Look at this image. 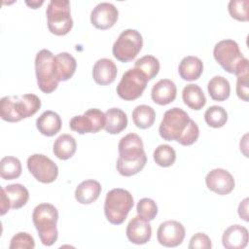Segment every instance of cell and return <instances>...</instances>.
Returning <instances> with one entry per match:
<instances>
[{
	"mask_svg": "<svg viewBox=\"0 0 249 249\" xmlns=\"http://www.w3.org/2000/svg\"><path fill=\"white\" fill-rule=\"evenodd\" d=\"M48 28L51 33L63 36L70 32L73 27V19L68 0H52L49 2L47 11Z\"/></svg>",
	"mask_w": 249,
	"mask_h": 249,
	"instance_id": "obj_6",
	"label": "cell"
},
{
	"mask_svg": "<svg viewBox=\"0 0 249 249\" xmlns=\"http://www.w3.org/2000/svg\"><path fill=\"white\" fill-rule=\"evenodd\" d=\"M213 55L222 68L231 74L235 73L238 65L244 59L238 44L231 39H226L218 42L214 46Z\"/></svg>",
	"mask_w": 249,
	"mask_h": 249,
	"instance_id": "obj_10",
	"label": "cell"
},
{
	"mask_svg": "<svg viewBox=\"0 0 249 249\" xmlns=\"http://www.w3.org/2000/svg\"><path fill=\"white\" fill-rule=\"evenodd\" d=\"M182 98L184 103L193 110H200L206 103L205 95L199 86L189 84L182 90Z\"/></svg>",
	"mask_w": 249,
	"mask_h": 249,
	"instance_id": "obj_26",
	"label": "cell"
},
{
	"mask_svg": "<svg viewBox=\"0 0 249 249\" xmlns=\"http://www.w3.org/2000/svg\"><path fill=\"white\" fill-rule=\"evenodd\" d=\"M136 211L138 215L148 219L149 221H152L156 218L158 214V206L152 198L144 197L138 201Z\"/></svg>",
	"mask_w": 249,
	"mask_h": 249,
	"instance_id": "obj_36",
	"label": "cell"
},
{
	"mask_svg": "<svg viewBox=\"0 0 249 249\" xmlns=\"http://www.w3.org/2000/svg\"><path fill=\"white\" fill-rule=\"evenodd\" d=\"M153 158L158 165L161 167H168L175 162L176 153L171 146L167 144H161L155 149Z\"/></svg>",
	"mask_w": 249,
	"mask_h": 249,
	"instance_id": "obj_33",
	"label": "cell"
},
{
	"mask_svg": "<svg viewBox=\"0 0 249 249\" xmlns=\"http://www.w3.org/2000/svg\"><path fill=\"white\" fill-rule=\"evenodd\" d=\"M156 119L155 110L148 105H138L132 111V120L134 124L141 128L146 129L151 127Z\"/></svg>",
	"mask_w": 249,
	"mask_h": 249,
	"instance_id": "obj_30",
	"label": "cell"
},
{
	"mask_svg": "<svg viewBox=\"0 0 249 249\" xmlns=\"http://www.w3.org/2000/svg\"><path fill=\"white\" fill-rule=\"evenodd\" d=\"M207 188L220 196L229 195L234 189L233 176L226 169L215 168L209 171L205 177Z\"/></svg>",
	"mask_w": 249,
	"mask_h": 249,
	"instance_id": "obj_14",
	"label": "cell"
},
{
	"mask_svg": "<svg viewBox=\"0 0 249 249\" xmlns=\"http://www.w3.org/2000/svg\"><path fill=\"white\" fill-rule=\"evenodd\" d=\"M104 129L110 134H118L122 132L127 125V116L120 108H110L105 112Z\"/></svg>",
	"mask_w": 249,
	"mask_h": 249,
	"instance_id": "obj_24",
	"label": "cell"
},
{
	"mask_svg": "<svg viewBox=\"0 0 249 249\" xmlns=\"http://www.w3.org/2000/svg\"><path fill=\"white\" fill-rule=\"evenodd\" d=\"M32 220L42 244L45 246L54 244L58 236L57 209L51 203H40L33 210Z\"/></svg>",
	"mask_w": 249,
	"mask_h": 249,
	"instance_id": "obj_4",
	"label": "cell"
},
{
	"mask_svg": "<svg viewBox=\"0 0 249 249\" xmlns=\"http://www.w3.org/2000/svg\"><path fill=\"white\" fill-rule=\"evenodd\" d=\"M105 122V113L97 108H91L83 115L73 117L69 122V126L79 134L96 133L104 128Z\"/></svg>",
	"mask_w": 249,
	"mask_h": 249,
	"instance_id": "obj_11",
	"label": "cell"
},
{
	"mask_svg": "<svg viewBox=\"0 0 249 249\" xmlns=\"http://www.w3.org/2000/svg\"><path fill=\"white\" fill-rule=\"evenodd\" d=\"M21 174L20 160L12 156L4 157L0 160V176L4 180H14Z\"/></svg>",
	"mask_w": 249,
	"mask_h": 249,
	"instance_id": "obj_31",
	"label": "cell"
},
{
	"mask_svg": "<svg viewBox=\"0 0 249 249\" xmlns=\"http://www.w3.org/2000/svg\"><path fill=\"white\" fill-rule=\"evenodd\" d=\"M55 75L58 82L69 80L75 73L77 61L69 53H59L54 56Z\"/></svg>",
	"mask_w": 249,
	"mask_h": 249,
	"instance_id": "obj_22",
	"label": "cell"
},
{
	"mask_svg": "<svg viewBox=\"0 0 249 249\" xmlns=\"http://www.w3.org/2000/svg\"><path fill=\"white\" fill-rule=\"evenodd\" d=\"M25 3H26V5H28L32 9H37V8H39L44 3V1L43 0H41V1H31V2L26 1Z\"/></svg>",
	"mask_w": 249,
	"mask_h": 249,
	"instance_id": "obj_41",
	"label": "cell"
},
{
	"mask_svg": "<svg viewBox=\"0 0 249 249\" xmlns=\"http://www.w3.org/2000/svg\"><path fill=\"white\" fill-rule=\"evenodd\" d=\"M236 94L243 101L249 100V61L246 57L240 62L235 73Z\"/></svg>",
	"mask_w": 249,
	"mask_h": 249,
	"instance_id": "obj_27",
	"label": "cell"
},
{
	"mask_svg": "<svg viewBox=\"0 0 249 249\" xmlns=\"http://www.w3.org/2000/svg\"><path fill=\"white\" fill-rule=\"evenodd\" d=\"M185 234V228L180 222L169 220L160 225L157 238L159 243L165 247H176L183 242Z\"/></svg>",
	"mask_w": 249,
	"mask_h": 249,
	"instance_id": "obj_13",
	"label": "cell"
},
{
	"mask_svg": "<svg viewBox=\"0 0 249 249\" xmlns=\"http://www.w3.org/2000/svg\"><path fill=\"white\" fill-rule=\"evenodd\" d=\"M248 198H244L238 205V215L245 222H248Z\"/></svg>",
	"mask_w": 249,
	"mask_h": 249,
	"instance_id": "obj_39",
	"label": "cell"
},
{
	"mask_svg": "<svg viewBox=\"0 0 249 249\" xmlns=\"http://www.w3.org/2000/svg\"><path fill=\"white\" fill-rule=\"evenodd\" d=\"M209 96L216 101H225L230 97L231 86L229 81L223 76H214L207 85Z\"/></svg>",
	"mask_w": 249,
	"mask_h": 249,
	"instance_id": "obj_28",
	"label": "cell"
},
{
	"mask_svg": "<svg viewBox=\"0 0 249 249\" xmlns=\"http://www.w3.org/2000/svg\"><path fill=\"white\" fill-rule=\"evenodd\" d=\"M127 239L137 245L150 241L152 236V227L150 221L140 215L133 217L127 224L125 231Z\"/></svg>",
	"mask_w": 249,
	"mask_h": 249,
	"instance_id": "obj_16",
	"label": "cell"
},
{
	"mask_svg": "<svg viewBox=\"0 0 249 249\" xmlns=\"http://www.w3.org/2000/svg\"><path fill=\"white\" fill-rule=\"evenodd\" d=\"M101 185L93 179L85 180L80 183L75 190V198L81 204H90L100 196Z\"/></svg>",
	"mask_w": 249,
	"mask_h": 249,
	"instance_id": "obj_20",
	"label": "cell"
},
{
	"mask_svg": "<svg viewBox=\"0 0 249 249\" xmlns=\"http://www.w3.org/2000/svg\"><path fill=\"white\" fill-rule=\"evenodd\" d=\"M223 246L227 249H242L248 244V231L240 225L230 226L222 236Z\"/></svg>",
	"mask_w": 249,
	"mask_h": 249,
	"instance_id": "obj_19",
	"label": "cell"
},
{
	"mask_svg": "<svg viewBox=\"0 0 249 249\" xmlns=\"http://www.w3.org/2000/svg\"><path fill=\"white\" fill-rule=\"evenodd\" d=\"M204 120L209 126L219 128L226 124L228 121V113L222 106L213 105L205 111Z\"/></svg>",
	"mask_w": 249,
	"mask_h": 249,
	"instance_id": "obj_32",
	"label": "cell"
},
{
	"mask_svg": "<svg viewBox=\"0 0 249 249\" xmlns=\"http://www.w3.org/2000/svg\"><path fill=\"white\" fill-rule=\"evenodd\" d=\"M11 208V205H10V201L5 194V191H4V188L2 187L1 188V211H0V214L1 215H4L6 214L9 209Z\"/></svg>",
	"mask_w": 249,
	"mask_h": 249,
	"instance_id": "obj_40",
	"label": "cell"
},
{
	"mask_svg": "<svg viewBox=\"0 0 249 249\" xmlns=\"http://www.w3.org/2000/svg\"><path fill=\"white\" fill-rule=\"evenodd\" d=\"M117 73L118 69L115 62L109 58L98 59L92 68V78L100 86L112 84L117 77Z\"/></svg>",
	"mask_w": 249,
	"mask_h": 249,
	"instance_id": "obj_17",
	"label": "cell"
},
{
	"mask_svg": "<svg viewBox=\"0 0 249 249\" xmlns=\"http://www.w3.org/2000/svg\"><path fill=\"white\" fill-rule=\"evenodd\" d=\"M177 88L173 81L161 79L157 82L151 90L152 100L159 105H167L176 98Z\"/></svg>",
	"mask_w": 249,
	"mask_h": 249,
	"instance_id": "obj_18",
	"label": "cell"
},
{
	"mask_svg": "<svg viewBox=\"0 0 249 249\" xmlns=\"http://www.w3.org/2000/svg\"><path fill=\"white\" fill-rule=\"evenodd\" d=\"M77 150V143L75 138L70 134L59 135L53 143V154L54 156L62 160H66L74 156Z\"/></svg>",
	"mask_w": 249,
	"mask_h": 249,
	"instance_id": "obj_25",
	"label": "cell"
},
{
	"mask_svg": "<svg viewBox=\"0 0 249 249\" xmlns=\"http://www.w3.org/2000/svg\"><path fill=\"white\" fill-rule=\"evenodd\" d=\"M134 67L141 70L146 75L148 80H152L158 75L160 65L157 57L148 54L138 58L134 63Z\"/></svg>",
	"mask_w": 249,
	"mask_h": 249,
	"instance_id": "obj_34",
	"label": "cell"
},
{
	"mask_svg": "<svg viewBox=\"0 0 249 249\" xmlns=\"http://www.w3.org/2000/svg\"><path fill=\"white\" fill-rule=\"evenodd\" d=\"M40 108L41 100L33 93L4 96L0 100V117L3 121L17 123L33 116Z\"/></svg>",
	"mask_w": 249,
	"mask_h": 249,
	"instance_id": "obj_3",
	"label": "cell"
},
{
	"mask_svg": "<svg viewBox=\"0 0 249 249\" xmlns=\"http://www.w3.org/2000/svg\"><path fill=\"white\" fill-rule=\"evenodd\" d=\"M118 149L120 156L117 160V170L122 176L135 175L144 168L147 156L139 135L136 133L124 135L121 138Z\"/></svg>",
	"mask_w": 249,
	"mask_h": 249,
	"instance_id": "obj_2",
	"label": "cell"
},
{
	"mask_svg": "<svg viewBox=\"0 0 249 249\" xmlns=\"http://www.w3.org/2000/svg\"><path fill=\"white\" fill-rule=\"evenodd\" d=\"M27 168L33 177L44 184L53 183L58 175L57 165L43 154H33L27 159Z\"/></svg>",
	"mask_w": 249,
	"mask_h": 249,
	"instance_id": "obj_12",
	"label": "cell"
},
{
	"mask_svg": "<svg viewBox=\"0 0 249 249\" xmlns=\"http://www.w3.org/2000/svg\"><path fill=\"white\" fill-rule=\"evenodd\" d=\"M35 247V241L31 234L28 232L20 231L16 233L10 242V249H33Z\"/></svg>",
	"mask_w": 249,
	"mask_h": 249,
	"instance_id": "obj_37",
	"label": "cell"
},
{
	"mask_svg": "<svg viewBox=\"0 0 249 249\" xmlns=\"http://www.w3.org/2000/svg\"><path fill=\"white\" fill-rule=\"evenodd\" d=\"M132 207L133 197L127 190L116 188L106 194L104 214L109 223L117 226L123 224Z\"/></svg>",
	"mask_w": 249,
	"mask_h": 249,
	"instance_id": "obj_5",
	"label": "cell"
},
{
	"mask_svg": "<svg viewBox=\"0 0 249 249\" xmlns=\"http://www.w3.org/2000/svg\"><path fill=\"white\" fill-rule=\"evenodd\" d=\"M35 73L37 84L41 91L51 93L58 86L55 75L54 55L47 49L39 51L35 56Z\"/></svg>",
	"mask_w": 249,
	"mask_h": 249,
	"instance_id": "obj_7",
	"label": "cell"
},
{
	"mask_svg": "<svg viewBox=\"0 0 249 249\" xmlns=\"http://www.w3.org/2000/svg\"><path fill=\"white\" fill-rule=\"evenodd\" d=\"M211 247L210 237L203 232H196L190 239L189 249H210Z\"/></svg>",
	"mask_w": 249,
	"mask_h": 249,
	"instance_id": "obj_38",
	"label": "cell"
},
{
	"mask_svg": "<svg viewBox=\"0 0 249 249\" xmlns=\"http://www.w3.org/2000/svg\"><path fill=\"white\" fill-rule=\"evenodd\" d=\"M119 11L108 2L97 4L90 13V22L97 29L106 30L111 28L118 20Z\"/></svg>",
	"mask_w": 249,
	"mask_h": 249,
	"instance_id": "obj_15",
	"label": "cell"
},
{
	"mask_svg": "<svg viewBox=\"0 0 249 249\" xmlns=\"http://www.w3.org/2000/svg\"><path fill=\"white\" fill-rule=\"evenodd\" d=\"M61 119L59 115L52 110L45 111L36 120V127L45 136H53L61 129Z\"/></svg>",
	"mask_w": 249,
	"mask_h": 249,
	"instance_id": "obj_21",
	"label": "cell"
},
{
	"mask_svg": "<svg viewBox=\"0 0 249 249\" xmlns=\"http://www.w3.org/2000/svg\"><path fill=\"white\" fill-rule=\"evenodd\" d=\"M228 11L231 17L239 21L248 20V1L231 0L228 4Z\"/></svg>",
	"mask_w": 249,
	"mask_h": 249,
	"instance_id": "obj_35",
	"label": "cell"
},
{
	"mask_svg": "<svg viewBox=\"0 0 249 249\" xmlns=\"http://www.w3.org/2000/svg\"><path fill=\"white\" fill-rule=\"evenodd\" d=\"M148 81V78L141 70L135 67L130 68L123 74L117 86V93L124 100H135L142 95Z\"/></svg>",
	"mask_w": 249,
	"mask_h": 249,
	"instance_id": "obj_9",
	"label": "cell"
},
{
	"mask_svg": "<svg viewBox=\"0 0 249 249\" xmlns=\"http://www.w3.org/2000/svg\"><path fill=\"white\" fill-rule=\"evenodd\" d=\"M159 133L163 140L177 141L183 146H190L197 140L199 128L187 112L174 107L163 114Z\"/></svg>",
	"mask_w": 249,
	"mask_h": 249,
	"instance_id": "obj_1",
	"label": "cell"
},
{
	"mask_svg": "<svg viewBox=\"0 0 249 249\" xmlns=\"http://www.w3.org/2000/svg\"><path fill=\"white\" fill-rule=\"evenodd\" d=\"M178 72L180 77L185 81L197 80L203 72V63L197 56H185L179 63Z\"/></svg>",
	"mask_w": 249,
	"mask_h": 249,
	"instance_id": "obj_23",
	"label": "cell"
},
{
	"mask_svg": "<svg viewBox=\"0 0 249 249\" xmlns=\"http://www.w3.org/2000/svg\"><path fill=\"white\" fill-rule=\"evenodd\" d=\"M142 46V35L135 29H125L119 35L113 45V55L122 62H128L136 57Z\"/></svg>",
	"mask_w": 249,
	"mask_h": 249,
	"instance_id": "obj_8",
	"label": "cell"
},
{
	"mask_svg": "<svg viewBox=\"0 0 249 249\" xmlns=\"http://www.w3.org/2000/svg\"><path fill=\"white\" fill-rule=\"evenodd\" d=\"M5 194L12 209H19L26 204L29 198L28 190L21 184H11L4 187Z\"/></svg>",
	"mask_w": 249,
	"mask_h": 249,
	"instance_id": "obj_29",
	"label": "cell"
}]
</instances>
